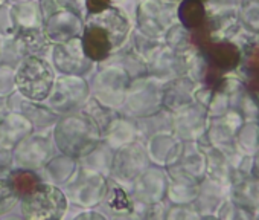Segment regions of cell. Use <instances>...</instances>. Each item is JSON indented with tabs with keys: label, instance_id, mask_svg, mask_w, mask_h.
Instances as JSON below:
<instances>
[{
	"label": "cell",
	"instance_id": "5b68a950",
	"mask_svg": "<svg viewBox=\"0 0 259 220\" xmlns=\"http://www.w3.org/2000/svg\"><path fill=\"white\" fill-rule=\"evenodd\" d=\"M233 203L244 209H259V179L245 176L233 184Z\"/></svg>",
	"mask_w": 259,
	"mask_h": 220
},
{
	"label": "cell",
	"instance_id": "5bb4252c",
	"mask_svg": "<svg viewBox=\"0 0 259 220\" xmlns=\"http://www.w3.org/2000/svg\"><path fill=\"white\" fill-rule=\"evenodd\" d=\"M200 2H203V4H204V2H207V0H200Z\"/></svg>",
	"mask_w": 259,
	"mask_h": 220
},
{
	"label": "cell",
	"instance_id": "7c38bea8",
	"mask_svg": "<svg viewBox=\"0 0 259 220\" xmlns=\"http://www.w3.org/2000/svg\"><path fill=\"white\" fill-rule=\"evenodd\" d=\"M251 176L259 179V152L253 155V164H251Z\"/></svg>",
	"mask_w": 259,
	"mask_h": 220
},
{
	"label": "cell",
	"instance_id": "52a82bcc",
	"mask_svg": "<svg viewBox=\"0 0 259 220\" xmlns=\"http://www.w3.org/2000/svg\"><path fill=\"white\" fill-rule=\"evenodd\" d=\"M179 19L182 25L191 31L200 28L206 20V8L200 0H183L179 7Z\"/></svg>",
	"mask_w": 259,
	"mask_h": 220
},
{
	"label": "cell",
	"instance_id": "8992f818",
	"mask_svg": "<svg viewBox=\"0 0 259 220\" xmlns=\"http://www.w3.org/2000/svg\"><path fill=\"white\" fill-rule=\"evenodd\" d=\"M235 145L245 155H256L259 152V121H242L235 133Z\"/></svg>",
	"mask_w": 259,
	"mask_h": 220
},
{
	"label": "cell",
	"instance_id": "6da1fadb",
	"mask_svg": "<svg viewBox=\"0 0 259 220\" xmlns=\"http://www.w3.org/2000/svg\"><path fill=\"white\" fill-rule=\"evenodd\" d=\"M67 208L66 196L55 187L37 185L23 196L22 212L31 220H54L63 217Z\"/></svg>",
	"mask_w": 259,
	"mask_h": 220
},
{
	"label": "cell",
	"instance_id": "ba28073f",
	"mask_svg": "<svg viewBox=\"0 0 259 220\" xmlns=\"http://www.w3.org/2000/svg\"><path fill=\"white\" fill-rule=\"evenodd\" d=\"M236 11L241 26L248 32L259 34V0H239Z\"/></svg>",
	"mask_w": 259,
	"mask_h": 220
},
{
	"label": "cell",
	"instance_id": "4fadbf2b",
	"mask_svg": "<svg viewBox=\"0 0 259 220\" xmlns=\"http://www.w3.org/2000/svg\"><path fill=\"white\" fill-rule=\"evenodd\" d=\"M82 217H85V218H89V217H96V218H104L102 215H99V214H82V215H79V218H82Z\"/></svg>",
	"mask_w": 259,
	"mask_h": 220
},
{
	"label": "cell",
	"instance_id": "30bf717a",
	"mask_svg": "<svg viewBox=\"0 0 259 220\" xmlns=\"http://www.w3.org/2000/svg\"><path fill=\"white\" fill-rule=\"evenodd\" d=\"M17 191L13 188L10 180H2L0 179V214H5L14 208V205L19 200Z\"/></svg>",
	"mask_w": 259,
	"mask_h": 220
},
{
	"label": "cell",
	"instance_id": "8fae6325",
	"mask_svg": "<svg viewBox=\"0 0 259 220\" xmlns=\"http://www.w3.org/2000/svg\"><path fill=\"white\" fill-rule=\"evenodd\" d=\"M85 5H87L89 13L99 14V13L105 11L110 7V0H87Z\"/></svg>",
	"mask_w": 259,
	"mask_h": 220
},
{
	"label": "cell",
	"instance_id": "9c48e42d",
	"mask_svg": "<svg viewBox=\"0 0 259 220\" xmlns=\"http://www.w3.org/2000/svg\"><path fill=\"white\" fill-rule=\"evenodd\" d=\"M10 184L17 191V194L20 197H23V196H26L28 193H31L38 185V177L34 173H31V171L19 170V171H14L11 174Z\"/></svg>",
	"mask_w": 259,
	"mask_h": 220
},
{
	"label": "cell",
	"instance_id": "7a4b0ae2",
	"mask_svg": "<svg viewBox=\"0 0 259 220\" xmlns=\"http://www.w3.org/2000/svg\"><path fill=\"white\" fill-rule=\"evenodd\" d=\"M16 84L20 93L32 101H43L54 86V74L46 61L37 57L26 58L17 70Z\"/></svg>",
	"mask_w": 259,
	"mask_h": 220
},
{
	"label": "cell",
	"instance_id": "277c9868",
	"mask_svg": "<svg viewBox=\"0 0 259 220\" xmlns=\"http://www.w3.org/2000/svg\"><path fill=\"white\" fill-rule=\"evenodd\" d=\"M82 48L85 55L93 61H101L108 57L111 51V42L108 32L101 26H90L82 37Z\"/></svg>",
	"mask_w": 259,
	"mask_h": 220
},
{
	"label": "cell",
	"instance_id": "3957f363",
	"mask_svg": "<svg viewBox=\"0 0 259 220\" xmlns=\"http://www.w3.org/2000/svg\"><path fill=\"white\" fill-rule=\"evenodd\" d=\"M201 51L207 64L221 70L223 74L235 70L241 64V48L230 40L209 42L201 48Z\"/></svg>",
	"mask_w": 259,
	"mask_h": 220
}]
</instances>
